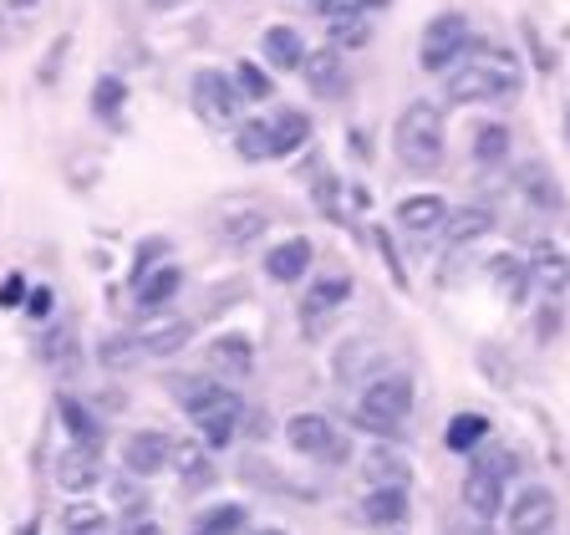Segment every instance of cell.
Returning a JSON list of instances; mask_svg holds the SVG:
<instances>
[{
	"instance_id": "21",
	"label": "cell",
	"mask_w": 570,
	"mask_h": 535,
	"mask_svg": "<svg viewBox=\"0 0 570 535\" xmlns=\"http://www.w3.org/2000/svg\"><path fill=\"white\" fill-rule=\"evenodd\" d=\"M138 342H143L148 357H179V352L194 342V321L189 317H153L138 327Z\"/></svg>"
},
{
	"instance_id": "5",
	"label": "cell",
	"mask_w": 570,
	"mask_h": 535,
	"mask_svg": "<svg viewBox=\"0 0 570 535\" xmlns=\"http://www.w3.org/2000/svg\"><path fill=\"white\" fill-rule=\"evenodd\" d=\"M469 46H474V26H469V15L464 11H438L433 21L423 26V41H418V62H423V72L443 77L449 67H459V62H464Z\"/></svg>"
},
{
	"instance_id": "4",
	"label": "cell",
	"mask_w": 570,
	"mask_h": 535,
	"mask_svg": "<svg viewBox=\"0 0 570 535\" xmlns=\"http://www.w3.org/2000/svg\"><path fill=\"white\" fill-rule=\"evenodd\" d=\"M286 443H291L301 459H316V464H326V469L352 464V439H346L326 414H291L286 418Z\"/></svg>"
},
{
	"instance_id": "27",
	"label": "cell",
	"mask_w": 570,
	"mask_h": 535,
	"mask_svg": "<svg viewBox=\"0 0 570 535\" xmlns=\"http://www.w3.org/2000/svg\"><path fill=\"white\" fill-rule=\"evenodd\" d=\"M56 418H62V428L72 434V443H82V449H103V424H97V414L82 398L62 393V398H56Z\"/></svg>"
},
{
	"instance_id": "44",
	"label": "cell",
	"mask_w": 570,
	"mask_h": 535,
	"mask_svg": "<svg viewBox=\"0 0 570 535\" xmlns=\"http://www.w3.org/2000/svg\"><path fill=\"white\" fill-rule=\"evenodd\" d=\"M118 505H122V515H143L148 510V495H143V484H138V474L118 480Z\"/></svg>"
},
{
	"instance_id": "38",
	"label": "cell",
	"mask_w": 570,
	"mask_h": 535,
	"mask_svg": "<svg viewBox=\"0 0 570 535\" xmlns=\"http://www.w3.org/2000/svg\"><path fill=\"white\" fill-rule=\"evenodd\" d=\"M87 107H93V118H122V107H128V82L112 77V72H107V77H97Z\"/></svg>"
},
{
	"instance_id": "2",
	"label": "cell",
	"mask_w": 570,
	"mask_h": 535,
	"mask_svg": "<svg viewBox=\"0 0 570 535\" xmlns=\"http://www.w3.org/2000/svg\"><path fill=\"white\" fill-rule=\"evenodd\" d=\"M443 148H449V122L433 97H412L392 122V153L408 174H438L443 169Z\"/></svg>"
},
{
	"instance_id": "30",
	"label": "cell",
	"mask_w": 570,
	"mask_h": 535,
	"mask_svg": "<svg viewBox=\"0 0 570 535\" xmlns=\"http://www.w3.org/2000/svg\"><path fill=\"white\" fill-rule=\"evenodd\" d=\"M509 148H515V138H509L504 122H478L469 153H474L478 169H504V163H509Z\"/></svg>"
},
{
	"instance_id": "47",
	"label": "cell",
	"mask_w": 570,
	"mask_h": 535,
	"mask_svg": "<svg viewBox=\"0 0 570 535\" xmlns=\"http://www.w3.org/2000/svg\"><path fill=\"white\" fill-rule=\"evenodd\" d=\"M26 311H31V317H36V321H46V317H52V311H56V296H52V286H31V291H26Z\"/></svg>"
},
{
	"instance_id": "32",
	"label": "cell",
	"mask_w": 570,
	"mask_h": 535,
	"mask_svg": "<svg viewBox=\"0 0 570 535\" xmlns=\"http://www.w3.org/2000/svg\"><path fill=\"white\" fill-rule=\"evenodd\" d=\"M77 332H72V321H52L46 332H41V362H52L56 373H72L77 367Z\"/></svg>"
},
{
	"instance_id": "37",
	"label": "cell",
	"mask_w": 570,
	"mask_h": 535,
	"mask_svg": "<svg viewBox=\"0 0 570 535\" xmlns=\"http://www.w3.org/2000/svg\"><path fill=\"white\" fill-rule=\"evenodd\" d=\"M326 36H332L336 52H362V46H372V21L367 15H336V21H326Z\"/></svg>"
},
{
	"instance_id": "23",
	"label": "cell",
	"mask_w": 570,
	"mask_h": 535,
	"mask_svg": "<svg viewBox=\"0 0 570 535\" xmlns=\"http://www.w3.org/2000/svg\"><path fill=\"white\" fill-rule=\"evenodd\" d=\"M305 36L295 26H286V21H276V26H266V36H260V56H266L270 72H301L305 62Z\"/></svg>"
},
{
	"instance_id": "9",
	"label": "cell",
	"mask_w": 570,
	"mask_h": 535,
	"mask_svg": "<svg viewBox=\"0 0 570 535\" xmlns=\"http://www.w3.org/2000/svg\"><path fill=\"white\" fill-rule=\"evenodd\" d=\"M346 301H352V276H346V270H332V276L321 270L316 281H311V286L301 291V307H295V317H301L305 336L316 342L321 327H326V321H332L336 311L346 307Z\"/></svg>"
},
{
	"instance_id": "54",
	"label": "cell",
	"mask_w": 570,
	"mask_h": 535,
	"mask_svg": "<svg viewBox=\"0 0 570 535\" xmlns=\"http://www.w3.org/2000/svg\"><path fill=\"white\" fill-rule=\"evenodd\" d=\"M566 143H570V107H566Z\"/></svg>"
},
{
	"instance_id": "33",
	"label": "cell",
	"mask_w": 570,
	"mask_h": 535,
	"mask_svg": "<svg viewBox=\"0 0 570 535\" xmlns=\"http://www.w3.org/2000/svg\"><path fill=\"white\" fill-rule=\"evenodd\" d=\"M107 525H112V515L93 495H72L67 510H62V531L67 535H103Z\"/></svg>"
},
{
	"instance_id": "12",
	"label": "cell",
	"mask_w": 570,
	"mask_h": 535,
	"mask_svg": "<svg viewBox=\"0 0 570 535\" xmlns=\"http://www.w3.org/2000/svg\"><path fill=\"white\" fill-rule=\"evenodd\" d=\"M173 459V439L163 434V428H133L128 439H122V469L128 474H138V480H153V474H163Z\"/></svg>"
},
{
	"instance_id": "13",
	"label": "cell",
	"mask_w": 570,
	"mask_h": 535,
	"mask_svg": "<svg viewBox=\"0 0 570 535\" xmlns=\"http://www.w3.org/2000/svg\"><path fill=\"white\" fill-rule=\"evenodd\" d=\"M301 77H305V87H311V97H321V103H336V97H346V82H352V77H346L342 52H336L332 41L305 52Z\"/></svg>"
},
{
	"instance_id": "53",
	"label": "cell",
	"mask_w": 570,
	"mask_h": 535,
	"mask_svg": "<svg viewBox=\"0 0 570 535\" xmlns=\"http://www.w3.org/2000/svg\"><path fill=\"white\" fill-rule=\"evenodd\" d=\"M6 6H11V11H31V6H36V0H6Z\"/></svg>"
},
{
	"instance_id": "10",
	"label": "cell",
	"mask_w": 570,
	"mask_h": 535,
	"mask_svg": "<svg viewBox=\"0 0 570 535\" xmlns=\"http://www.w3.org/2000/svg\"><path fill=\"white\" fill-rule=\"evenodd\" d=\"M504 474L499 469H490L484 459H469V474H464V484H459V500H464V510L474 515V521H499L504 515Z\"/></svg>"
},
{
	"instance_id": "34",
	"label": "cell",
	"mask_w": 570,
	"mask_h": 535,
	"mask_svg": "<svg viewBox=\"0 0 570 535\" xmlns=\"http://www.w3.org/2000/svg\"><path fill=\"white\" fill-rule=\"evenodd\" d=\"M490 281H499L504 291H509V301H515V307H525V301H530V270H525V255H494L490 260Z\"/></svg>"
},
{
	"instance_id": "3",
	"label": "cell",
	"mask_w": 570,
	"mask_h": 535,
	"mask_svg": "<svg viewBox=\"0 0 570 535\" xmlns=\"http://www.w3.org/2000/svg\"><path fill=\"white\" fill-rule=\"evenodd\" d=\"M412 403H418V388H412L408 373H377L372 383H362L357 393V408H352V424L372 439H392L408 428L412 418Z\"/></svg>"
},
{
	"instance_id": "56",
	"label": "cell",
	"mask_w": 570,
	"mask_h": 535,
	"mask_svg": "<svg viewBox=\"0 0 570 535\" xmlns=\"http://www.w3.org/2000/svg\"><path fill=\"white\" fill-rule=\"evenodd\" d=\"M545 535H556V531H545Z\"/></svg>"
},
{
	"instance_id": "16",
	"label": "cell",
	"mask_w": 570,
	"mask_h": 535,
	"mask_svg": "<svg viewBox=\"0 0 570 535\" xmlns=\"http://www.w3.org/2000/svg\"><path fill=\"white\" fill-rule=\"evenodd\" d=\"M204 362H209L214 377H250L255 373V342L245 332H219L209 336V347H204Z\"/></svg>"
},
{
	"instance_id": "40",
	"label": "cell",
	"mask_w": 570,
	"mask_h": 535,
	"mask_svg": "<svg viewBox=\"0 0 570 535\" xmlns=\"http://www.w3.org/2000/svg\"><path fill=\"white\" fill-rule=\"evenodd\" d=\"M372 245H377V255H383V266H387V276H392V286H398V291H408V266H402L392 229H387V225H372Z\"/></svg>"
},
{
	"instance_id": "52",
	"label": "cell",
	"mask_w": 570,
	"mask_h": 535,
	"mask_svg": "<svg viewBox=\"0 0 570 535\" xmlns=\"http://www.w3.org/2000/svg\"><path fill=\"white\" fill-rule=\"evenodd\" d=\"M245 535H286V531H276V525H255V531H245Z\"/></svg>"
},
{
	"instance_id": "55",
	"label": "cell",
	"mask_w": 570,
	"mask_h": 535,
	"mask_svg": "<svg viewBox=\"0 0 570 535\" xmlns=\"http://www.w3.org/2000/svg\"><path fill=\"white\" fill-rule=\"evenodd\" d=\"M26 535H36V525H31V531H26Z\"/></svg>"
},
{
	"instance_id": "43",
	"label": "cell",
	"mask_w": 570,
	"mask_h": 535,
	"mask_svg": "<svg viewBox=\"0 0 570 535\" xmlns=\"http://www.w3.org/2000/svg\"><path fill=\"white\" fill-rule=\"evenodd\" d=\"M478 377H490V383H499V388L515 383V373H509V362H504L499 347H478Z\"/></svg>"
},
{
	"instance_id": "50",
	"label": "cell",
	"mask_w": 570,
	"mask_h": 535,
	"mask_svg": "<svg viewBox=\"0 0 570 535\" xmlns=\"http://www.w3.org/2000/svg\"><path fill=\"white\" fill-rule=\"evenodd\" d=\"M443 535H490V531H484V521H478V525H443Z\"/></svg>"
},
{
	"instance_id": "20",
	"label": "cell",
	"mask_w": 570,
	"mask_h": 535,
	"mask_svg": "<svg viewBox=\"0 0 570 535\" xmlns=\"http://www.w3.org/2000/svg\"><path fill=\"white\" fill-rule=\"evenodd\" d=\"M362 480L367 484H402V490H412V459L402 454L392 439L372 443L367 454H362Z\"/></svg>"
},
{
	"instance_id": "36",
	"label": "cell",
	"mask_w": 570,
	"mask_h": 535,
	"mask_svg": "<svg viewBox=\"0 0 570 535\" xmlns=\"http://www.w3.org/2000/svg\"><path fill=\"white\" fill-rule=\"evenodd\" d=\"M97 357H103L107 373H128V367H138V362L148 357V352H143V342H138V332H112V336H103Z\"/></svg>"
},
{
	"instance_id": "39",
	"label": "cell",
	"mask_w": 570,
	"mask_h": 535,
	"mask_svg": "<svg viewBox=\"0 0 570 535\" xmlns=\"http://www.w3.org/2000/svg\"><path fill=\"white\" fill-rule=\"evenodd\" d=\"M229 77H235V87H239L245 103H270V97H276V82H270V72L260 67V62H235Z\"/></svg>"
},
{
	"instance_id": "14",
	"label": "cell",
	"mask_w": 570,
	"mask_h": 535,
	"mask_svg": "<svg viewBox=\"0 0 570 535\" xmlns=\"http://www.w3.org/2000/svg\"><path fill=\"white\" fill-rule=\"evenodd\" d=\"M494 229H499V214H494L490 204H453L438 235H443V245H449V250H469V245L490 240Z\"/></svg>"
},
{
	"instance_id": "51",
	"label": "cell",
	"mask_w": 570,
	"mask_h": 535,
	"mask_svg": "<svg viewBox=\"0 0 570 535\" xmlns=\"http://www.w3.org/2000/svg\"><path fill=\"white\" fill-rule=\"evenodd\" d=\"M179 6H189V0H148V11H179Z\"/></svg>"
},
{
	"instance_id": "1",
	"label": "cell",
	"mask_w": 570,
	"mask_h": 535,
	"mask_svg": "<svg viewBox=\"0 0 570 535\" xmlns=\"http://www.w3.org/2000/svg\"><path fill=\"white\" fill-rule=\"evenodd\" d=\"M525 93V67L504 46L474 41L459 67L443 72V103L449 107H474V103H515Z\"/></svg>"
},
{
	"instance_id": "6",
	"label": "cell",
	"mask_w": 570,
	"mask_h": 535,
	"mask_svg": "<svg viewBox=\"0 0 570 535\" xmlns=\"http://www.w3.org/2000/svg\"><path fill=\"white\" fill-rule=\"evenodd\" d=\"M189 107H194V118H200L204 128H235L245 97H239V87H235L229 72L200 67L194 77H189Z\"/></svg>"
},
{
	"instance_id": "24",
	"label": "cell",
	"mask_w": 570,
	"mask_h": 535,
	"mask_svg": "<svg viewBox=\"0 0 570 535\" xmlns=\"http://www.w3.org/2000/svg\"><path fill=\"white\" fill-rule=\"evenodd\" d=\"M179 291H184V266H173V260H163V266H153L148 276H138L133 281L138 311H163Z\"/></svg>"
},
{
	"instance_id": "19",
	"label": "cell",
	"mask_w": 570,
	"mask_h": 535,
	"mask_svg": "<svg viewBox=\"0 0 570 535\" xmlns=\"http://www.w3.org/2000/svg\"><path fill=\"white\" fill-rule=\"evenodd\" d=\"M169 469H179L184 490H214V484H219V464H214V449H204V439L173 443Z\"/></svg>"
},
{
	"instance_id": "8",
	"label": "cell",
	"mask_w": 570,
	"mask_h": 535,
	"mask_svg": "<svg viewBox=\"0 0 570 535\" xmlns=\"http://www.w3.org/2000/svg\"><path fill=\"white\" fill-rule=\"evenodd\" d=\"M560 525V500L550 484H525L515 500H504V531L509 535H545Z\"/></svg>"
},
{
	"instance_id": "26",
	"label": "cell",
	"mask_w": 570,
	"mask_h": 535,
	"mask_svg": "<svg viewBox=\"0 0 570 535\" xmlns=\"http://www.w3.org/2000/svg\"><path fill=\"white\" fill-rule=\"evenodd\" d=\"M305 143H311V113H301V107L270 113V153H276V159H291Z\"/></svg>"
},
{
	"instance_id": "31",
	"label": "cell",
	"mask_w": 570,
	"mask_h": 535,
	"mask_svg": "<svg viewBox=\"0 0 570 535\" xmlns=\"http://www.w3.org/2000/svg\"><path fill=\"white\" fill-rule=\"evenodd\" d=\"M490 439V418L484 414H453L449 418V428H443V449H449V454H474L478 443Z\"/></svg>"
},
{
	"instance_id": "7",
	"label": "cell",
	"mask_w": 570,
	"mask_h": 535,
	"mask_svg": "<svg viewBox=\"0 0 570 535\" xmlns=\"http://www.w3.org/2000/svg\"><path fill=\"white\" fill-rule=\"evenodd\" d=\"M169 393L189 418H209V414H235L239 418L245 414V398L229 388L225 377H214V373H173Z\"/></svg>"
},
{
	"instance_id": "45",
	"label": "cell",
	"mask_w": 570,
	"mask_h": 535,
	"mask_svg": "<svg viewBox=\"0 0 570 535\" xmlns=\"http://www.w3.org/2000/svg\"><path fill=\"white\" fill-rule=\"evenodd\" d=\"M67 46H72V36H56L52 41V56H46V67L36 72L41 87H52V82H56V72H62V62H67Z\"/></svg>"
},
{
	"instance_id": "29",
	"label": "cell",
	"mask_w": 570,
	"mask_h": 535,
	"mask_svg": "<svg viewBox=\"0 0 570 535\" xmlns=\"http://www.w3.org/2000/svg\"><path fill=\"white\" fill-rule=\"evenodd\" d=\"M245 531H250V510L235 505V500H219V505L194 515V531L189 535H245Z\"/></svg>"
},
{
	"instance_id": "15",
	"label": "cell",
	"mask_w": 570,
	"mask_h": 535,
	"mask_svg": "<svg viewBox=\"0 0 570 535\" xmlns=\"http://www.w3.org/2000/svg\"><path fill=\"white\" fill-rule=\"evenodd\" d=\"M311 266H316V245L305 240V235H286L280 245L266 250V276L276 286H301L311 276Z\"/></svg>"
},
{
	"instance_id": "46",
	"label": "cell",
	"mask_w": 570,
	"mask_h": 535,
	"mask_svg": "<svg viewBox=\"0 0 570 535\" xmlns=\"http://www.w3.org/2000/svg\"><path fill=\"white\" fill-rule=\"evenodd\" d=\"M26 276H21V270H11V276H6V281H0V307L11 311V307H21V301H26Z\"/></svg>"
},
{
	"instance_id": "17",
	"label": "cell",
	"mask_w": 570,
	"mask_h": 535,
	"mask_svg": "<svg viewBox=\"0 0 570 535\" xmlns=\"http://www.w3.org/2000/svg\"><path fill=\"white\" fill-rule=\"evenodd\" d=\"M56 484H62L67 495H93L97 484H103V449H82V443L62 449V459H56Z\"/></svg>"
},
{
	"instance_id": "22",
	"label": "cell",
	"mask_w": 570,
	"mask_h": 535,
	"mask_svg": "<svg viewBox=\"0 0 570 535\" xmlns=\"http://www.w3.org/2000/svg\"><path fill=\"white\" fill-rule=\"evenodd\" d=\"M408 490L402 484H367V495H362V515H367V525H377V531H398L402 521H408Z\"/></svg>"
},
{
	"instance_id": "25",
	"label": "cell",
	"mask_w": 570,
	"mask_h": 535,
	"mask_svg": "<svg viewBox=\"0 0 570 535\" xmlns=\"http://www.w3.org/2000/svg\"><path fill=\"white\" fill-rule=\"evenodd\" d=\"M443 220H449V200L433 194V189L408 194V200L398 204V225L408 229V235H433V229H443Z\"/></svg>"
},
{
	"instance_id": "18",
	"label": "cell",
	"mask_w": 570,
	"mask_h": 535,
	"mask_svg": "<svg viewBox=\"0 0 570 535\" xmlns=\"http://www.w3.org/2000/svg\"><path fill=\"white\" fill-rule=\"evenodd\" d=\"M525 270H530V281L540 286L545 296H560L570 286V255L560 250L556 240H530V250H525Z\"/></svg>"
},
{
	"instance_id": "49",
	"label": "cell",
	"mask_w": 570,
	"mask_h": 535,
	"mask_svg": "<svg viewBox=\"0 0 570 535\" xmlns=\"http://www.w3.org/2000/svg\"><path fill=\"white\" fill-rule=\"evenodd\" d=\"M556 332H560V311H556V307H545V311H540V342H550Z\"/></svg>"
},
{
	"instance_id": "28",
	"label": "cell",
	"mask_w": 570,
	"mask_h": 535,
	"mask_svg": "<svg viewBox=\"0 0 570 535\" xmlns=\"http://www.w3.org/2000/svg\"><path fill=\"white\" fill-rule=\"evenodd\" d=\"M266 229H270V214H266V210H255V204H239V210H229L225 220H219V240L235 245V250H245V245L266 240Z\"/></svg>"
},
{
	"instance_id": "11",
	"label": "cell",
	"mask_w": 570,
	"mask_h": 535,
	"mask_svg": "<svg viewBox=\"0 0 570 535\" xmlns=\"http://www.w3.org/2000/svg\"><path fill=\"white\" fill-rule=\"evenodd\" d=\"M515 189H519V200H525V210L545 214V220H556L560 210H566V189H560L556 169L545 159H525L515 169Z\"/></svg>"
},
{
	"instance_id": "48",
	"label": "cell",
	"mask_w": 570,
	"mask_h": 535,
	"mask_svg": "<svg viewBox=\"0 0 570 535\" xmlns=\"http://www.w3.org/2000/svg\"><path fill=\"white\" fill-rule=\"evenodd\" d=\"M118 535H163V525L143 510V515H122V531Z\"/></svg>"
},
{
	"instance_id": "35",
	"label": "cell",
	"mask_w": 570,
	"mask_h": 535,
	"mask_svg": "<svg viewBox=\"0 0 570 535\" xmlns=\"http://www.w3.org/2000/svg\"><path fill=\"white\" fill-rule=\"evenodd\" d=\"M235 153L245 163H270V118H245L235 122Z\"/></svg>"
},
{
	"instance_id": "42",
	"label": "cell",
	"mask_w": 570,
	"mask_h": 535,
	"mask_svg": "<svg viewBox=\"0 0 570 535\" xmlns=\"http://www.w3.org/2000/svg\"><path fill=\"white\" fill-rule=\"evenodd\" d=\"M169 260V235H148L143 245H138V260H133V281L138 276H148L153 266H163Z\"/></svg>"
},
{
	"instance_id": "41",
	"label": "cell",
	"mask_w": 570,
	"mask_h": 535,
	"mask_svg": "<svg viewBox=\"0 0 570 535\" xmlns=\"http://www.w3.org/2000/svg\"><path fill=\"white\" fill-rule=\"evenodd\" d=\"M311 200H316V210L326 214V220H342V179H336V174H316V179H311Z\"/></svg>"
}]
</instances>
